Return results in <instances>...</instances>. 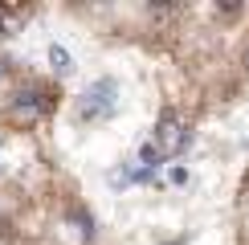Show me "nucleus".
<instances>
[{
	"label": "nucleus",
	"instance_id": "nucleus-1",
	"mask_svg": "<svg viewBox=\"0 0 249 245\" xmlns=\"http://www.w3.org/2000/svg\"><path fill=\"white\" fill-rule=\"evenodd\" d=\"M119 86L110 78H98V82H90L86 90H82V98H78V106H74V115L82 122H94V119H107L110 110L119 106Z\"/></svg>",
	"mask_w": 249,
	"mask_h": 245
},
{
	"label": "nucleus",
	"instance_id": "nucleus-2",
	"mask_svg": "<svg viewBox=\"0 0 249 245\" xmlns=\"http://www.w3.org/2000/svg\"><path fill=\"white\" fill-rule=\"evenodd\" d=\"M41 94L37 90H20V94H13V102H8V115H13L17 122H33V119H41Z\"/></svg>",
	"mask_w": 249,
	"mask_h": 245
},
{
	"label": "nucleus",
	"instance_id": "nucleus-3",
	"mask_svg": "<svg viewBox=\"0 0 249 245\" xmlns=\"http://www.w3.org/2000/svg\"><path fill=\"white\" fill-rule=\"evenodd\" d=\"M188 127H184V122L180 119H163L160 122V143H163V147H168V151H184V147H188Z\"/></svg>",
	"mask_w": 249,
	"mask_h": 245
},
{
	"label": "nucleus",
	"instance_id": "nucleus-4",
	"mask_svg": "<svg viewBox=\"0 0 249 245\" xmlns=\"http://www.w3.org/2000/svg\"><path fill=\"white\" fill-rule=\"evenodd\" d=\"M49 61H53V70H57V74H66V70L74 66V61H70V53H66L61 45H49Z\"/></svg>",
	"mask_w": 249,
	"mask_h": 245
},
{
	"label": "nucleus",
	"instance_id": "nucleus-5",
	"mask_svg": "<svg viewBox=\"0 0 249 245\" xmlns=\"http://www.w3.org/2000/svg\"><path fill=\"white\" fill-rule=\"evenodd\" d=\"M139 159H143V168H151V172H155V163H160V151H155L151 143H143V147H139Z\"/></svg>",
	"mask_w": 249,
	"mask_h": 245
},
{
	"label": "nucleus",
	"instance_id": "nucleus-6",
	"mask_svg": "<svg viewBox=\"0 0 249 245\" xmlns=\"http://www.w3.org/2000/svg\"><path fill=\"white\" fill-rule=\"evenodd\" d=\"M4 70H8V66H4V61H0V78H4Z\"/></svg>",
	"mask_w": 249,
	"mask_h": 245
},
{
	"label": "nucleus",
	"instance_id": "nucleus-7",
	"mask_svg": "<svg viewBox=\"0 0 249 245\" xmlns=\"http://www.w3.org/2000/svg\"><path fill=\"white\" fill-rule=\"evenodd\" d=\"M245 61H249V53H245Z\"/></svg>",
	"mask_w": 249,
	"mask_h": 245
}]
</instances>
